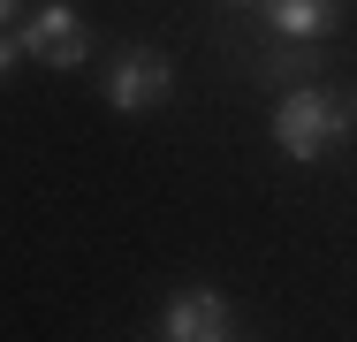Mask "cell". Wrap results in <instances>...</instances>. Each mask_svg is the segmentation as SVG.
Listing matches in <instances>:
<instances>
[{"label":"cell","instance_id":"8","mask_svg":"<svg viewBox=\"0 0 357 342\" xmlns=\"http://www.w3.org/2000/svg\"><path fill=\"white\" fill-rule=\"evenodd\" d=\"M0 23H23V0H0Z\"/></svg>","mask_w":357,"mask_h":342},{"label":"cell","instance_id":"4","mask_svg":"<svg viewBox=\"0 0 357 342\" xmlns=\"http://www.w3.org/2000/svg\"><path fill=\"white\" fill-rule=\"evenodd\" d=\"M160 335L167 342H228L236 335V304L220 289H175L167 312H160Z\"/></svg>","mask_w":357,"mask_h":342},{"label":"cell","instance_id":"7","mask_svg":"<svg viewBox=\"0 0 357 342\" xmlns=\"http://www.w3.org/2000/svg\"><path fill=\"white\" fill-rule=\"evenodd\" d=\"M15 54H23V46H15L8 31H0V76H8V61H15Z\"/></svg>","mask_w":357,"mask_h":342},{"label":"cell","instance_id":"1","mask_svg":"<svg viewBox=\"0 0 357 342\" xmlns=\"http://www.w3.org/2000/svg\"><path fill=\"white\" fill-rule=\"evenodd\" d=\"M342 137H350V99H335V91H319V84H289L282 91V107H274V144H282L296 168L327 160Z\"/></svg>","mask_w":357,"mask_h":342},{"label":"cell","instance_id":"5","mask_svg":"<svg viewBox=\"0 0 357 342\" xmlns=\"http://www.w3.org/2000/svg\"><path fill=\"white\" fill-rule=\"evenodd\" d=\"M259 15H266L274 38H327L342 0H259Z\"/></svg>","mask_w":357,"mask_h":342},{"label":"cell","instance_id":"6","mask_svg":"<svg viewBox=\"0 0 357 342\" xmlns=\"http://www.w3.org/2000/svg\"><path fill=\"white\" fill-rule=\"evenodd\" d=\"M251 68H259L266 84H312V76H319V38H282V46L251 54Z\"/></svg>","mask_w":357,"mask_h":342},{"label":"cell","instance_id":"3","mask_svg":"<svg viewBox=\"0 0 357 342\" xmlns=\"http://www.w3.org/2000/svg\"><path fill=\"white\" fill-rule=\"evenodd\" d=\"M99 91H107V107H114V114L167 107V99H175V61H167L160 46H130L122 61L107 68V84H99Z\"/></svg>","mask_w":357,"mask_h":342},{"label":"cell","instance_id":"2","mask_svg":"<svg viewBox=\"0 0 357 342\" xmlns=\"http://www.w3.org/2000/svg\"><path fill=\"white\" fill-rule=\"evenodd\" d=\"M15 46H23L31 61H46V68H84L91 31H84L76 0H46V8H31V15L15 23Z\"/></svg>","mask_w":357,"mask_h":342},{"label":"cell","instance_id":"9","mask_svg":"<svg viewBox=\"0 0 357 342\" xmlns=\"http://www.w3.org/2000/svg\"><path fill=\"white\" fill-rule=\"evenodd\" d=\"M350 122H357V99H350Z\"/></svg>","mask_w":357,"mask_h":342}]
</instances>
